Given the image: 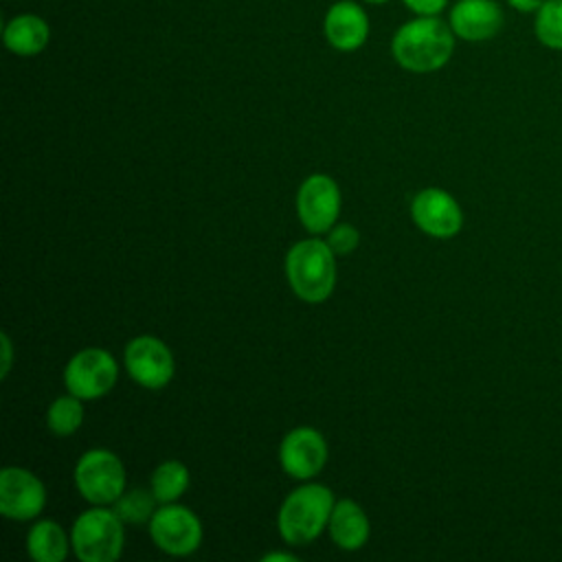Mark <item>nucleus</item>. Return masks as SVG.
<instances>
[{"label": "nucleus", "mask_w": 562, "mask_h": 562, "mask_svg": "<svg viewBox=\"0 0 562 562\" xmlns=\"http://www.w3.org/2000/svg\"><path fill=\"white\" fill-rule=\"evenodd\" d=\"M156 496L154 492L149 494L147 490H132L127 494H121L116 501H114V512L119 514L121 520L125 522H132V525H138V522H145V520H151L154 516V505H156Z\"/></svg>", "instance_id": "412c9836"}, {"label": "nucleus", "mask_w": 562, "mask_h": 562, "mask_svg": "<svg viewBox=\"0 0 562 562\" xmlns=\"http://www.w3.org/2000/svg\"><path fill=\"white\" fill-rule=\"evenodd\" d=\"M189 487V470L180 461H165L151 474V492L158 503H173Z\"/></svg>", "instance_id": "a211bd4d"}, {"label": "nucleus", "mask_w": 562, "mask_h": 562, "mask_svg": "<svg viewBox=\"0 0 562 562\" xmlns=\"http://www.w3.org/2000/svg\"><path fill=\"white\" fill-rule=\"evenodd\" d=\"M505 2H507L509 9H514V11H518V13L533 15V13L540 9V4H542L544 0H505Z\"/></svg>", "instance_id": "b1692460"}, {"label": "nucleus", "mask_w": 562, "mask_h": 562, "mask_svg": "<svg viewBox=\"0 0 562 562\" xmlns=\"http://www.w3.org/2000/svg\"><path fill=\"white\" fill-rule=\"evenodd\" d=\"M323 31L336 50L351 53L358 50L369 37V15L358 2L338 0L327 9Z\"/></svg>", "instance_id": "4468645a"}, {"label": "nucleus", "mask_w": 562, "mask_h": 562, "mask_svg": "<svg viewBox=\"0 0 562 562\" xmlns=\"http://www.w3.org/2000/svg\"><path fill=\"white\" fill-rule=\"evenodd\" d=\"M454 40V31L439 15H415L395 31L391 53L411 72H432L450 61Z\"/></svg>", "instance_id": "f257e3e1"}, {"label": "nucleus", "mask_w": 562, "mask_h": 562, "mask_svg": "<svg viewBox=\"0 0 562 562\" xmlns=\"http://www.w3.org/2000/svg\"><path fill=\"white\" fill-rule=\"evenodd\" d=\"M331 540L347 551L360 549L369 538V518L362 507L349 498L338 501L329 518Z\"/></svg>", "instance_id": "dca6fc26"}, {"label": "nucleus", "mask_w": 562, "mask_h": 562, "mask_svg": "<svg viewBox=\"0 0 562 562\" xmlns=\"http://www.w3.org/2000/svg\"><path fill=\"white\" fill-rule=\"evenodd\" d=\"M13 349H11V340H9V336L7 334H2V356H4V360H2V371H0V375L2 378H7V373H9V369H11V353Z\"/></svg>", "instance_id": "393cba45"}, {"label": "nucleus", "mask_w": 562, "mask_h": 562, "mask_svg": "<svg viewBox=\"0 0 562 562\" xmlns=\"http://www.w3.org/2000/svg\"><path fill=\"white\" fill-rule=\"evenodd\" d=\"M415 15H439L446 7L448 0H402Z\"/></svg>", "instance_id": "5701e85b"}, {"label": "nucleus", "mask_w": 562, "mask_h": 562, "mask_svg": "<svg viewBox=\"0 0 562 562\" xmlns=\"http://www.w3.org/2000/svg\"><path fill=\"white\" fill-rule=\"evenodd\" d=\"M116 375V360L108 351L90 347L70 358L64 371V382L66 389L79 400H94L114 386Z\"/></svg>", "instance_id": "423d86ee"}, {"label": "nucleus", "mask_w": 562, "mask_h": 562, "mask_svg": "<svg viewBox=\"0 0 562 562\" xmlns=\"http://www.w3.org/2000/svg\"><path fill=\"white\" fill-rule=\"evenodd\" d=\"M81 422H83V406H81L79 397L72 393L55 400L46 415L48 428L59 437L72 435L81 426Z\"/></svg>", "instance_id": "aec40b11"}, {"label": "nucleus", "mask_w": 562, "mask_h": 562, "mask_svg": "<svg viewBox=\"0 0 562 562\" xmlns=\"http://www.w3.org/2000/svg\"><path fill=\"white\" fill-rule=\"evenodd\" d=\"M125 367L145 389H162L173 378V356L167 345L154 336H138L127 345Z\"/></svg>", "instance_id": "1a4fd4ad"}, {"label": "nucleus", "mask_w": 562, "mask_h": 562, "mask_svg": "<svg viewBox=\"0 0 562 562\" xmlns=\"http://www.w3.org/2000/svg\"><path fill=\"white\" fill-rule=\"evenodd\" d=\"M72 547L81 562H114L123 551V520L114 509H88L72 527Z\"/></svg>", "instance_id": "20e7f679"}, {"label": "nucleus", "mask_w": 562, "mask_h": 562, "mask_svg": "<svg viewBox=\"0 0 562 562\" xmlns=\"http://www.w3.org/2000/svg\"><path fill=\"white\" fill-rule=\"evenodd\" d=\"M358 241H360V235H358V231H356L353 226H349V224L336 226V228L329 233V239H327L329 248H331L336 255H347V252H351V250L358 246Z\"/></svg>", "instance_id": "4be33fe9"}, {"label": "nucleus", "mask_w": 562, "mask_h": 562, "mask_svg": "<svg viewBox=\"0 0 562 562\" xmlns=\"http://www.w3.org/2000/svg\"><path fill=\"white\" fill-rule=\"evenodd\" d=\"M505 13L496 0H457L450 7L448 24L463 42H487L503 29Z\"/></svg>", "instance_id": "9b49d317"}, {"label": "nucleus", "mask_w": 562, "mask_h": 562, "mask_svg": "<svg viewBox=\"0 0 562 562\" xmlns=\"http://www.w3.org/2000/svg\"><path fill=\"white\" fill-rule=\"evenodd\" d=\"M362 2H369V4H382V2H386V0H362Z\"/></svg>", "instance_id": "bb28decb"}, {"label": "nucleus", "mask_w": 562, "mask_h": 562, "mask_svg": "<svg viewBox=\"0 0 562 562\" xmlns=\"http://www.w3.org/2000/svg\"><path fill=\"white\" fill-rule=\"evenodd\" d=\"M266 562H272V560H294V555H288V553H270V555H263Z\"/></svg>", "instance_id": "a878e982"}, {"label": "nucleus", "mask_w": 562, "mask_h": 562, "mask_svg": "<svg viewBox=\"0 0 562 562\" xmlns=\"http://www.w3.org/2000/svg\"><path fill=\"white\" fill-rule=\"evenodd\" d=\"M4 46L22 57L42 53L50 42V26L35 13H20L4 24Z\"/></svg>", "instance_id": "2eb2a0df"}, {"label": "nucleus", "mask_w": 562, "mask_h": 562, "mask_svg": "<svg viewBox=\"0 0 562 562\" xmlns=\"http://www.w3.org/2000/svg\"><path fill=\"white\" fill-rule=\"evenodd\" d=\"M279 459L283 470L294 479L314 476L327 459V446L318 430L314 428H294L281 443Z\"/></svg>", "instance_id": "ddd939ff"}, {"label": "nucleus", "mask_w": 562, "mask_h": 562, "mask_svg": "<svg viewBox=\"0 0 562 562\" xmlns=\"http://www.w3.org/2000/svg\"><path fill=\"white\" fill-rule=\"evenodd\" d=\"M415 224L432 237H452L461 231L463 215L457 200L441 189H424L411 206Z\"/></svg>", "instance_id": "f8f14e48"}, {"label": "nucleus", "mask_w": 562, "mask_h": 562, "mask_svg": "<svg viewBox=\"0 0 562 562\" xmlns=\"http://www.w3.org/2000/svg\"><path fill=\"white\" fill-rule=\"evenodd\" d=\"M533 35L549 50H562V0H544L533 13Z\"/></svg>", "instance_id": "6ab92c4d"}, {"label": "nucleus", "mask_w": 562, "mask_h": 562, "mask_svg": "<svg viewBox=\"0 0 562 562\" xmlns=\"http://www.w3.org/2000/svg\"><path fill=\"white\" fill-rule=\"evenodd\" d=\"M29 555L37 562H61L68 553V538L53 520H42L31 527L26 538Z\"/></svg>", "instance_id": "f3484780"}, {"label": "nucleus", "mask_w": 562, "mask_h": 562, "mask_svg": "<svg viewBox=\"0 0 562 562\" xmlns=\"http://www.w3.org/2000/svg\"><path fill=\"white\" fill-rule=\"evenodd\" d=\"M296 211L310 233H325L334 226L340 211L338 184L323 173L310 176L296 195Z\"/></svg>", "instance_id": "6e6552de"}, {"label": "nucleus", "mask_w": 562, "mask_h": 562, "mask_svg": "<svg viewBox=\"0 0 562 562\" xmlns=\"http://www.w3.org/2000/svg\"><path fill=\"white\" fill-rule=\"evenodd\" d=\"M285 270L292 290L307 303H321L334 290V250L321 239H305L294 244L288 252Z\"/></svg>", "instance_id": "f03ea898"}, {"label": "nucleus", "mask_w": 562, "mask_h": 562, "mask_svg": "<svg viewBox=\"0 0 562 562\" xmlns=\"http://www.w3.org/2000/svg\"><path fill=\"white\" fill-rule=\"evenodd\" d=\"M46 492L42 481L22 468H4L0 474V512L13 520H29L42 512Z\"/></svg>", "instance_id": "9d476101"}, {"label": "nucleus", "mask_w": 562, "mask_h": 562, "mask_svg": "<svg viewBox=\"0 0 562 562\" xmlns=\"http://www.w3.org/2000/svg\"><path fill=\"white\" fill-rule=\"evenodd\" d=\"M331 509L334 496L325 485H303L281 505L279 533L290 544H307L329 525Z\"/></svg>", "instance_id": "7ed1b4c3"}, {"label": "nucleus", "mask_w": 562, "mask_h": 562, "mask_svg": "<svg viewBox=\"0 0 562 562\" xmlns=\"http://www.w3.org/2000/svg\"><path fill=\"white\" fill-rule=\"evenodd\" d=\"M149 533L158 549L171 555H187L200 547L202 525L191 509L167 503L154 512Z\"/></svg>", "instance_id": "0eeeda50"}, {"label": "nucleus", "mask_w": 562, "mask_h": 562, "mask_svg": "<svg viewBox=\"0 0 562 562\" xmlns=\"http://www.w3.org/2000/svg\"><path fill=\"white\" fill-rule=\"evenodd\" d=\"M75 481L81 496L94 505L114 503L125 487L121 459L110 450L86 452L75 468Z\"/></svg>", "instance_id": "39448f33"}]
</instances>
